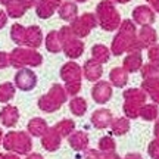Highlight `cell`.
Segmentation results:
<instances>
[{
    "label": "cell",
    "mask_w": 159,
    "mask_h": 159,
    "mask_svg": "<svg viewBox=\"0 0 159 159\" xmlns=\"http://www.w3.org/2000/svg\"><path fill=\"white\" fill-rule=\"evenodd\" d=\"M97 25V18L93 13H84L83 16L75 18L71 22V30L77 37H85Z\"/></svg>",
    "instance_id": "obj_8"
},
{
    "label": "cell",
    "mask_w": 159,
    "mask_h": 159,
    "mask_svg": "<svg viewBox=\"0 0 159 159\" xmlns=\"http://www.w3.org/2000/svg\"><path fill=\"white\" fill-rule=\"evenodd\" d=\"M83 74L89 81H97V80L102 77L103 69H102V63L90 59L84 63V68H83Z\"/></svg>",
    "instance_id": "obj_14"
},
{
    "label": "cell",
    "mask_w": 159,
    "mask_h": 159,
    "mask_svg": "<svg viewBox=\"0 0 159 159\" xmlns=\"http://www.w3.org/2000/svg\"><path fill=\"white\" fill-rule=\"evenodd\" d=\"M3 146L6 150H12V152H18V153H28L31 150V139L27 133L13 131L5 137Z\"/></svg>",
    "instance_id": "obj_7"
},
{
    "label": "cell",
    "mask_w": 159,
    "mask_h": 159,
    "mask_svg": "<svg viewBox=\"0 0 159 159\" xmlns=\"http://www.w3.org/2000/svg\"><path fill=\"white\" fill-rule=\"evenodd\" d=\"M0 140H2V130H0Z\"/></svg>",
    "instance_id": "obj_53"
},
{
    "label": "cell",
    "mask_w": 159,
    "mask_h": 159,
    "mask_svg": "<svg viewBox=\"0 0 159 159\" xmlns=\"http://www.w3.org/2000/svg\"><path fill=\"white\" fill-rule=\"evenodd\" d=\"M91 122L97 128H106L112 122V114L108 109H99L91 115Z\"/></svg>",
    "instance_id": "obj_18"
},
{
    "label": "cell",
    "mask_w": 159,
    "mask_h": 159,
    "mask_svg": "<svg viewBox=\"0 0 159 159\" xmlns=\"http://www.w3.org/2000/svg\"><path fill=\"white\" fill-rule=\"evenodd\" d=\"M25 30L27 28H24L21 24H15V25H12L11 37L18 46H24V43H25Z\"/></svg>",
    "instance_id": "obj_30"
},
{
    "label": "cell",
    "mask_w": 159,
    "mask_h": 159,
    "mask_svg": "<svg viewBox=\"0 0 159 159\" xmlns=\"http://www.w3.org/2000/svg\"><path fill=\"white\" fill-rule=\"evenodd\" d=\"M41 143L47 150H56L61 144V134L56 131V128H47L44 134H43V139H41Z\"/></svg>",
    "instance_id": "obj_15"
},
{
    "label": "cell",
    "mask_w": 159,
    "mask_h": 159,
    "mask_svg": "<svg viewBox=\"0 0 159 159\" xmlns=\"http://www.w3.org/2000/svg\"><path fill=\"white\" fill-rule=\"evenodd\" d=\"M41 41H43V33H41V30L39 27L31 25V27L25 30V43H24V46L31 47V49H37V47H40Z\"/></svg>",
    "instance_id": "obj_13"
},
{
    "label": "cell",
    "mask_w": 159,
    "mask_h": 159,
    "mask_svg": "<svg viewBox=\"0 0 159 159\" xmlns=\"http://www.w3.org/2000/svg\"><path fill=\"white\" fill-rule=\"evenodd\" d=\"M6 24H7V13L5 11H2L0 9V30L5 27Z\"/></svg>",
    "instance_id": "obj_41"
},
{
    "label": "cell",
    "mask_w": 159,
    "mask_h": 159,
    "mask_svg": "<svg viewBox=\"0 0 159 159\" xmlns=\"http://www.w3.org/2000/svg\"><path fill=\"white\" fill-rule=\"evenodd\" d=\"M25 12H27V9L24 7L19 0H12L6 5V13L12 18H21Z\"/></svg>",
    "instance_id": "obj_26"
},
{
    "label": "cell",
    "mask_w": 159,
    "mask_h": 159,
    "mask_svg": "<svg viewBox=\"0 0 159 159\" xmlns=\"http://www.w3.org/2000/svg\"><path fill=\"white\" fill-rule=\"evenodd\" d=\"M155 134H156V137H159V119L156 121V125H155Z\"/></svg>",
    "instance_id": "obj_46"
},
{
    "label": "cell",
    "mask_w": 159,
    "mask_h": 159,
    "mask_svg": "<svg viewBox=\"0 0 159 159\" xmlns=\"http://www.w3.org/2000/svg\"><path fill=\"white\" fill-rule=\"evenodd\" d=\"M66 97H68L66 90L63 89L62 85L55 84L49 90L47 94L40 97L39 108L41 111H44V112H55V111H57L63 103L66 102Z\"/></svg>",
    "instance_id": "obj_4"
},
{
    "label": "cell",
    "mask_w": 159,
    "mask_h": 159,
    "mask_svg": "<svg viewBox=\"0 0 159 159\" xmlns=\"http://www.w3.org/2000/svg\"><path fill=\"white\" fill-rule=\"evenodd\" d=\"M0 159H19V158L13 156V155H0Z\"/></svg>",
    "instance_id": "obj_43"
},
{
    "label": "cell",
    "mask_w": 159,
    "mask_h": 159,
    "mask_svg": "<svg viewBox=\"0 0 159 159\" xmlns=\"http://www.w3.org/2000/svg\"><path fill=\"white\" fill-rule=\"evenodd\" d=\"M74 122L72 121H69V119H63V121H61L59 124H56V131L61 134V136H68L71 131L74 130Z\"/></svg>",
    "instance_id": "obj_35"
},
{
    "label": "cell",
    "mask_w": 159,
    "mask_h": 159,
    "mask_svg": "<svg viewBox=\"0 0 159 159\" xmlns=\"http://www.w3.org/2000/svg\"><path fill=\"white\" fill-rule=\"evenodd\" d=\"M152 6H153V9L156 12H159V0H156V2H153V3H152Z\"/></svg>",
    "instance_id": "obj_47"
},
{
    "label": "cell",
    "mask_w": 159,
    "mask_h": 159,
    "mask_svg": "<svg viewBox=\"0 0 159 159\" xmlns=\"http://www.w3.org/2000/svg\"><path fill=\"white\" fill-rule=\"evenodd\" d=\"M125 159H142V158H140L139 155H128Z\"/></svg>",
    "instance_id": "obj_48"
},
{
    "label": "cell",
    "mask_w": 159,
    "mask_h": 159,
    "mask_svg": "<svg viewBox=\"0 0 159 159\" xmlns=\"http://www.w3.org/2000/svg\"><path fill=\"white\" fill-rule=\"evenodd\" d=\"M69 109H71V112L74 115L81 116L87 111V102H85L83 97H74L71 100V103H69Z\"/></svg>",
    "instance_id": "obj_29"
},
{
    "label": "cell",
    "mask_w": 159,
    "mask_h": 159,
    "mask_svg": "<svg viewBox=\"0 0 159 159\" xmlns=\"http://www.w3.org/2000/svg\"><path fill=\"white\" fill-rule=\"evenodd\" d=\"M57 12H59V16L62 18L63 21L72 22L78 15V7L74 2H62L61 6L57 7Z\"/></svg>",
    "instance_id": "obj_16"
},
{
    "label": "cell",
    "mask_w": 159,
    "mask_h": 159,
    "mask_svg": "<svg viewBox=\"0 0 159 159\" xmlns=\"http://www.w3.org/2000/svg\"><path fill=\"white\" fill-rule=\"evenodd\" d=\"M91 56L97 62L105 63V62H108L109 56H111V52H109V49L106 46L96 44V46H93V49H91Z\"/></svg>",
    "instance_id": "obj_25"
},
{
    "label": "cell",
    "mask_w": 159,
    "mask_h": 159,
    "mask_svg": "<svg viewBox=\"0 0 159 159\" xmlns=\"http://www.w3.org/2000/svg\"><path fill=\"white\" fill-rule=\"evenodd\" d=\"M143 78H159V63L150 62L142 66Z\"/></svg>",
    "instance_id": "obj_32"
},
{
    "label": "cell",
    "mask_w": 159,
    "mask_h": 159,
    "mask_svg": "<svg viewBox=\"0 0 159 159\" xmlns=\"http://www.w3.org/2000/svg\"><path fill=\"white\" fill-rule=\"evenodd\" d=\"M133 19L140 25H150L155 22V12L149 6H137L133 11Z\"/></svg>",
    "instance_id": "obj_12"
},
{
    "label": "cell",
    "mask_w": 159,
    "mask_h": 159,
    "mask_svg": "<svg viewBox=\"0 0 159 159\" xmlns=\"http://www.w3.org/2000/svg\"><path fill=\"white\" fill-rule=\"evenodd\" d=\"M142 89L150 94L153 102L159 103V78H144Z\"/></svg>",
    "instance_id": "obj_21"
},
{
    "label": "cell",
    "mask_w": 159,
    "mask_h": 159,
    "mask_svg": "<svg viewBox=\"0 0 159 159\" xmlns=\"http://www.w3.org/2000/svg\"><path fill=\"white\" fill-rule=\"evenodd\" d=\"M149 3H153V2H156V0H148Z\"/></svg>",
    "instance_id": "obj_52"
},
{
    "label": "cell",
    "mask_w": 159,
    "mask_h": 159,
    "mask_svg": "<svg viewBox=\"0 0 159 159\" xmlns=\"http://www.w3.org/2000/svg\"><path fill=\"white\" fill-rule=\"evenodd\" d=\"M109 78H111V83L116 87H124L128 81V72L125 71L124 68H114L109 74Z\"/></svg>",
    "instance_id": "obj_24"
},
{
    "label": "cell",
    "mask_w": 159,
    "mask_h": 159,
    "mask_svg": "<svg viewBox=\"0 0 159 159\" xmlns=\"http://www.w3.org/2000/svg\"><path fill=\"white\" fill-rule=\"evenodd\" d=\"M124 112L130 118H137L140 115V109L146 102V94L140 89H130L124 91Z\"/></svg>",
    "instance_id": "obj_6"
},
{
    "label": "cell",
    "mask_w": 159,
    "mask_h": 159,
    "mask_svg": "<svg viewBox=\"0 0 159 159\" xmlns=\"http://www.w3.org/2000/svg\"><path fill=\"white\" fill-rule=\"evenodd\" d=\"M112 130L115 134H124L130 130V122L125 118H118L112 122Z\"/></svg>",
    "instance_id": "obj_33"
},
{
    "label": "cell",
    "mask_w": 159,
    "mask_h": 159,
    "mask_svg": "<svg viewBox=\"0 0 159 159\" xmlns=\"http://www.w3.org/2000/svg\"><path fill=\"white\" fill-rule=\"evenodd\" d=\"M137 39L140 41L142 47H150L156 43V31H155L150 25H143V28L140 30V33L137 35Z\"/></svg>",
    "instance_id": "obj_17"
},
{
    "label": "cell",
    "mask_w": 159,
    "mask_h": 159,
    "mask_svg": "<svg viewBox=\"0 0 159 159\" xmlns=\"http://www.w3.org/2000/svg\"><path fill=\"white\" fill-rule=\"evenodd\" d=\"M142 55L140 52H130L128 56L124 59V66L122 68L127 71V72H136L142 68Z\"/></svg>",
    "instance_id": "obj_20"
},
{
    "label": "cell",
    "mask_w": 159,
    "mask_h": 159,
    "mask_svg": "<svg viewBox=\"0 0 159 159\" xmlns=\"http://www.w3.org/2000/svg\"><path fill=\"white\" fill-rule=\"evenodd\" d=\"M105 159H119V156H116L115 153H109L105 156Z\"/></svg>",
    "instance_id": "obj_45"
},
{
    "label": "cell",
    "mask_w": 159,
    "mask_h": 159,
    "mask_svg": "<svg viewBox=\"0 0 159 159\" xmlns=\"http://www.w3.org/2000/svg\"><path fill=\"white\" fill-rule=\"evenodd\" d=\"M27 159H43V156H41V155H39V153H33V155H30Z\"/></svg>",
    "instance_id": "obj_44"
},
{
    "label": "cell",
    "mask_w": 159,
    "mask_h": 159,
    "mask_svg": "<svg viewBox=\"0 0 159 159\" xmlns=\"http://www.w3.org/2000/svg\"><path fill=\"white\" fill-rule=\"evenodd\" d=\"M56 6L46 2V0H39V3L35 5V12H37V16L41 19H47L50 18L55 12H56Z\"/></svg>",
    "instance_id": "obj_22"
},
{
    "label": "cell",
    "mask_w": 159,
    "mask_h": 159,
    "mask_svg": "<svg viewBox=\"0 0 159 159\" xmlns=\"http://www.w3.org/2000/svg\"><path fill=\"white\" fill-rule=\"evenodd\" d=\"M143 47L140 44V41L137 39L136 34V27L131 21H124L119 25L118 34L115 35L114 41H112V47L111 50L115 56L122 55L124 52H140Z\"/></svg>",
    "instance_id": "obj_1"
},
{
    "label": "cell",
    "mask_w": 159,
    "mask_h": 159,
    "mask_svg": "<svg viewBox=\"0 0 159 159\" xmlns=\"http://www.w3.org/2000/svg\"><path fill=\"white\" fill-rule=\"evenodd\" d=\"M15 96V85L12 83H3L0 84V102H9Z\"/></svg>",
    "instance_id": "obj_31"
},
{
    "label": "cell",
    "mask_w": 159,
    "mask_h": 159,
    "mask_svg": "<svg viewBox=\"0 0 159 159\" xmlns=\"http://www.w3.org/2000/svg\"><path fill=\"white\" fill-rule=\"evenodd\" d=\"M75 2H78V3H84V2H87V0H75Z\"/></svg>",
    "instance_id": "obj_51"
},
{
    "label": "cell",
    "mask_w": 159,
    "mask_h": 159,
    "mask_svg": "<svg viewBox=\"0 0 159 159\" xmlns=\"http://www.w3.org/2000/svg\"><path fill=\"white\" fill-rule=\"evenodd\" d=\"M28 130L33 136H43L46 131H47V125H46L44 119L34 118L28 122Z\"/></svg>",
    "instance_id": "obj_28"
},
{
    "label": "cell",
    "mask_w": 159,
    "mask_h": 159,
    "mask_svg": "<svg viewBox=\"0 0 159 159\" xmlns=\"http://www.w3.org/2000/svg\"><path fill=\"white\" fill-rule=\"evenodd\" d=\"M18 118H19V114H18V109L15 106H11L7 105L5 108L2 109L0 112V121L2 124L6 125V127H12L18 122Z\"/></svg>",
    "instance_id": "obj_19"
},
{
    "label": "cell",
    "mask_w": 159,
    "mask_h": 159,
    "mask_svg": "<svg viewBox=\"0 0 159 159\" xmlns=\"http://www.w3.org/2000/svg\"><path fill=\"white\" fill-rule=\"evenodd\" d=\"M9 2H12V0H0V3H2V5H7V3H9Z\"/></svg>",
    "instance_id": "obj_50"
},
{
    "label": "cell",
    "mask_w": 159,
    "mask_h": 159,
    "mask_svg": "<svg viewBox=\"0 0 159 159\" xmlns=\"http://www.w3.org/2000/svg\"><path fill=\"white\" fill-rule=\"evenodd\" d=\"M140 116L144 119H155L158 116V108L155 105H143L142 109H140Z\"/></svg>",
    "instance_id": "obj_34"
},
{
    "label": "cell",
    "mask_w": 159,
    "mask_h": 159,
    "mask_svg": "<svg viewBox=\"0 0 159 159\" xmlns=\"http://www.w3.org/2000/svg\"><path fill=\"white\" fill-rule=\"evenodd\" d=\"M37 84V77L35 74L28 68H19V71L15 75V85L22 91L33 90Z\"/></svg>",
    "instance_id": "obj_9"
},
{
    "label": "cell",
    "mask_w": 159,
    "mask_h": 159,
    "mask_svg": "<svg viewBox=\"0 0 159 159\" xmlns=\"http://www.w3.org/2000/svg\"><path fill=\"white\" fill-rule=\"evenodd\" d=\"M91 96L94 99L96 103H106L112 96V87L106 81H99L93 90H91Z\"/></svg>",
    "instance_id": "obj_11"
},
{
    "label": "cell",
    "mask_w": 159,
    "mask_h": 159,
    "mask_svg": "<svg viewBox=\"0 0 159 159\" xmlns=\"http://www.w3.org/2000/svg\"><path fill=\"white\" fill-rule=\"evenodd\" d=\"M99 148H100V150H103V152H114L115 142L111 137H103L102 140L99 142Z\"/></svg>",
    "instance_id": "obj_36"
},
{
    "label": "cell",
    "mask_w": 159,
    "mask_h": 159,
    "mask_svg": "<svg viewBox=\"0 0 159 159\" xmlns=\"http://www.w3.org/2000/svg\"><path fill=\"white\" fill-rule=\"evenodd\" d=\"M21 3H22V6L28 11L30 7H35V5L39 3V0H19Z\"/></svg>",
    "instance_id": "obj_40"
},
{
    "label": "cell",
    "mask_w": 159,
    "mask_h": 159,
    "mask_svg": "<svg viewBox=\"0 0 159 159\" xmlns=\"http://www.w3.org/2000/svg\"><path fill=\"white\" fill-rule=\"evenodd\" d=\"M65 90H66L68 94L75 96V94L81 90V83H68V84L65 85Z\"/></svg>",
    "instance_id": "obj_38"
},
{
    "label": "cell",
    "mask_w": 159,
    "mask_h": 159,
    "mask_svg": "<svg viewBox=\"0 0 159 159\" xmlns=\"http://www.w3.org/2000/svg\"><path fill=\"white\" fill-rule=\"evenodd\" d=\"M43 62V56L31 47H16L9 55V63L13 68H27V66H39Z\"/></svg>",
    "instance_id": "obj_3"
},
{
    "label": "cell",
    "mask_w": 159,
    "mask_h": 159,
    "mask_svg": "<svg viewBox=\"0 0 159 159\" xmlns=\"http://www.w3.org/2000/svg\"><path fill=\"white\" fill-rule=\"evenodd\" d=\"M149 59L150 62L159 63V44H153L149 47Z\"/></svg>",
    "instance_id": "obj_37"
},
{
    "label": "cell",
    "mask_w": 159,
    "mask_h": 159,
    "mask_svg": "<svg viewBox=\"0 0 159 159\" xmlns=\"http://www.w3.org/2000/svg\"><path fill=\"white\" fill-rule=\"evenodd\" d=\"M11 63H9V55L5 52H0V69L7 68Z\"/></svg>",
    "instance_id": "obj_39"
},
{
    "label": "cell",
    "mask_w": 159,
    "mask_h": 159,
    "mask_svg": "<svg viewBox=\"0 0 159 159\" xmlns=\"http://www.w3.org/2000/svg\"><path fill=\"white\" fill-rule=\"evenodd\" d=\"M69 144H71L75 150H83V149H85V148H87V144H89L87 134H84L83 131L75 133L74 136L69 137Z\"/></svg>",
    "instance_id": "obj_27"
},
{
    "label": "cell",
    "mask_w": 159,
    "mask_h": 159,
    "mask_svg": "<svg viewBox=\"0 0 159 159\" xmlns=\"http://www.w3.org/2000/svg\"><path fill=\"white\" fill-rule=\"evenodd\" d=\"M97 21L105 31H115L121 25V16L115 9L112 0H103L97 5L96 9Z\"/></svg>",
    "instance_id": "obj_2"
},
{
    "label": "cell",
    "mask_w": 159,
    "mask_h": 159,
    "mask_svg": "<svg viewBox=\"0 0 159 159\" xmlns=\"http://www.w3.org/2000/svg\"><path fill=\"white\" fill-rule=\"evenodd\" d=\"M59 37L62 41V50L69 59H77L84 52V43L72 33L71 27H62L59 31Z\"/></svg>",
    "instance_id": "obj_5"
},
{
    "label": "cell",
    "mask_w": 159,
    "mask_h": 159,
    "mask_svg": "<svg viewBox=\"0 0 159 159\" xmlns=\"http://www.w3.org/2000/svg\"><path fill=\"white\" fill-rule=\"evenodd\" d=\"M46 49L52 53H57L62 50V41L59 37V31H50L46 37Z\"/></svg>",
    "instance_id": "obj_23"
},
{
    "label": "cell",
    "mask_w": 159,
    "mask_h": 159,
    "mask_svg": "<svg viewBox=\"0 0 159 159\" xmlns=\"http://www.w3.org/2000/svg\"><path fill=\"white\" fill-rule=\"evenodd\" d=\"M87 159H100V158H99L97 152H94V150H89V152H87Z\"/></svg>",
    "instance_id": "obj_42"
},
{
    "label": "cell",
    "mask_w": 159,
    "mask_h": 159,
    "mask_svg": "<svg viewBox=\"0 0 159 159\" xmlns=\"http://www.w3.org/2000/svg\"><path fill=\"white\" fill-rule=\"evenodd\" d=\"M61 77L62 80L68 84V83H81V77H83V69L80 68V65L75 62L65 63L61 69Z\"/></svg>",
    "instance_id": "obj_10"
},
{
    "label": "cell",
    "mask_w": 159,
    "mask_h": 159,
    "mask_svg": "<svg viewBox=\"0 0 159 159\" xmlns=\"http://www.w3.org/2000/svg\"><path fill=\"white\" fill-rule=\"evenodd\" d=\"M115 3H127V2H130V0H112Z\"/></svg>",
    "instance_id": "obj_49"
}]
</instances>
